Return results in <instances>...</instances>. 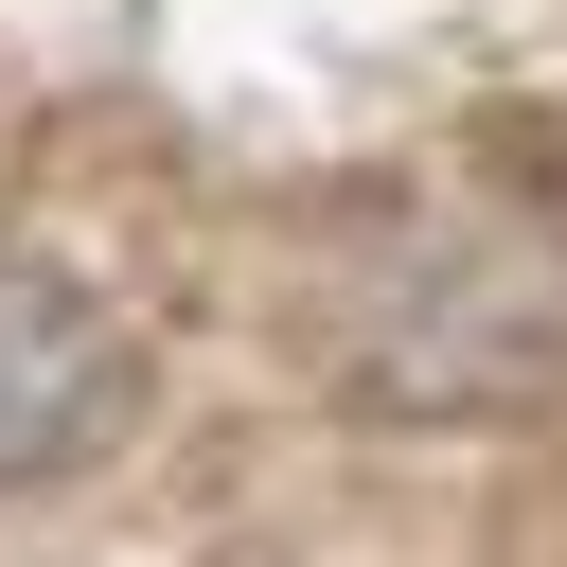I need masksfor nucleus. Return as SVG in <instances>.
I'll use <instances>...</instances> for the list:
<instances>
[{
  "mask_svg": "<svg viewBox=\"0 0 567 567\" xmlns=\"http://www.w3.org/2000/svg\"><path fill=\"white\" fill-rule=\"evenodd\" d=\"M337 390L408 408V425H514L567 390V195H514V177H443V195H390L354 248H337Z\"/></svg>",
  "mask_w": 567,
  "mask_h": 567,
  "instance_id": "f257e3e1",
  "label": "nucleus"
},
{
  "mask_svg": "<svg viewBox=\"0 0 567 567\" xmlns=\"http://www.w3.org/2000/svg\"><path fill=\"white\" fill-rule=\"evenodd\" d=\"M142 408V337L106 319V284H71L53 248H0V496L89 478Z\"/></svg>",
  "mask_w": 567,
  "mask_h": 567,
  "instance_id": "f03ea898",
  "label": "nucleus"
}]
</instances>
